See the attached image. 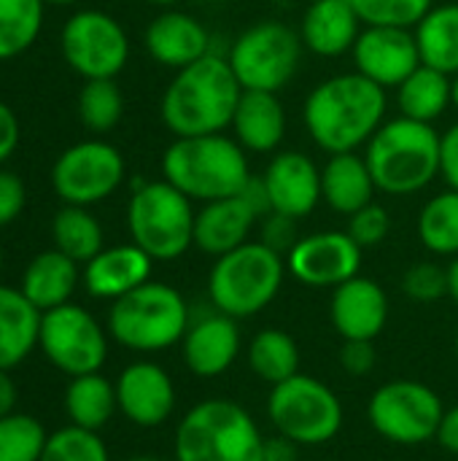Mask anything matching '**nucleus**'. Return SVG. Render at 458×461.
I'll return each instance as SVG.
<instances>
[{"label": "nucleus", "mask_w": 458, "mask_h": 461, "mask_svg": "<svg viewBox=\"0 0 458 461\" xmlns=\"http://www.w3.org/2000/svg\"><path fill=\"white\" fill-rule=\"evenodd\" d=\"M386 89L362 73H340L310 89L302 105L305 130L327 154H348L370 143L386 122Z\"/></svg>", "instance_id": "nucleus-1"}, {"label": "nucleus", "mask_w": 458, "mask_h": 461, "mask_svg": "<svg viewBox=\"0 0 458 461\" xmlns=\"http://www.w3.org/2000/svg\"><path fill=\"white\" fill-rule=\"evenodd\" d=\"M76 105H78L81 124L89 132H94V135L111 132L121 122V116H124V95H121L116 78L84 81Z\"/></svg>", "instance_id": "nucleus-36"}, {"label": "nucleus", "mask_w": 458, "mask_h": 461, "mask_svg": "<svg viewBox=\"0 0 458 461\" xmlns=\"http://www.w3.org/2000/svg\"><path fill=\"white\" fill-rule=\"evenodd\" d=\"M265 443L243 405L213 397L197 402L178 421L173 461H265Z\"/></svg>", "instance_id": "nucleus-5"}, {"label": "nucleus", "mask_w": 458, "mask_h": 461, "mask_svg": "<svg viewBox=\"0 0 458 461\" xmlns=\"http://www.w3.org/2000/svg\"><path fill=\"white\" fill-rule=\"evenodd\" d=\"M194 203L173 184L138 181L127 205V230L154 262H173L194 246Z\"/></svg>", "instance_id": "nucleus-8"}, {"label": "nucleus", "mask_w": 458, "mask_h": 461, "mask_svg": "<svg viewBox=\"0 0 458 461\" xmlns=\"http://www.w3.org/2000/svg\"><path fill=\"white\" fill-rule=\"evenodd\" d=\"M375 192L378 186L364 157H359L356 151L329 154V159L321 167V200L335 213H356L359 208L373 203Z\"/></svg>", "instance_id": "nucleus-26"}, {"label": "nucleus", "mask_w": 458, "mask_h": 461, "mask_svg": "<svg viewBox=\"0 0 458 461\" xmlns=\"http://www.w3.org/2000/svg\"><path fill=\"white\" fill-rule=\"evenodd\" d=\"M154 259L135 243L103 249L81 270L84 289L97 300H119L140 284L151 281Z\"/></svg>", "instance_id": "nucleus-22"}, {"label": "nucleus", "mask_w": 458, "mask_h": 461, "mask_svg": "<svg viewBox=\"0 0 458 461\" xmlns=\"http://www.w3.org/2000/svg\"><path fill=\"white\" fill-rule=\"evenodd\" d=\"M283 276L286 257L267 249L262 240H248L216 257L208 273V303L238 321L251 319L278 297Z\"/></svg>", "instance_id": "nucleus-7"}, {"label": "nucleus", "mask_w": 458, "mask_h": 461, "mask_svg": "<svg viewBox=\"0 0 458 461\" xmlns=\"http://www.w3.org/2000/svg\"><path fill=\"white\" fill-rule=\"evenodd\" d=\"M418 238L437 257H458V192L445 189L427 200L418 213Z\"/></svg>", "instance_id": "nucleus-34"}, {"label": "nucleus", "mask_w": 458, "mask_h": 461, "mask_svg": "<svg viewBox=\"0 0 458 461\" xmlns=\"http://www.w3.org/2000/svg\"><path fill=\"white\" fill-rule=\"evenodd\" d=\"M265 461H297V443L286 438H273L265 443Z\"/></svg>", "instance_id": "nucleus-48"}, {"label": "nucleus", "mask_w": 458, "mask_h": 461, "mask_svg": "<svg viewBox=\"0 0 458 461\" xmlns=\"http://www.w3.org/2000/svg\"><path fill=\"white\" fill-rule=\"evenodd\" d=\"M400 116L416 122H437L448 105H454V76L435 70L429 65H418L400 86H397Z\"/></svg>", "instance_id": "nucleus-29"}, {"label": "nucleus", "mask_w": 458, "mask_h": 461, "mask_svg": "<svg viewBox=\"0 0 458 461\" xmlns=\"http://www.w3.org/2000/svg\"><path fill=\"white\" fill-rule=\"evenodd\" d=\"M40 311L22 294L0 284V370L19 367L38 346Z\"/></svg>", "instance_id": "nucleus-28"}, {"label": "nucleus", "mask_w": 458, "mask_h": 461, "mask_svg": "<svg viewBox=\"0 0 458 461\" xmlns=\"http://www.w3.org/2000/svg\"><path fill=\"white\" fill-rule=\"evenodd\" d=\"M454 105L458 108V73L454 76Z\"/></svg>", "instance_id": "nucleus-53"}, {"label": "nucleus", "mask_w": 458, "mask_h": 461, "mask_svg": "<svg viewBox=\"0 0 458 461\" xmlns=\"http://www.w3.org/2000/svg\"><path fill=\"white\" fill-rule=\"evenodd\" d=\"M162 176L192 203H213L240 194L251 167L246 149L235 138L216 132L175 138L162 154Z\"/></svg>", "instance_id": "nucleus-4"}, {"label": "nucleus", "mask_w": 458, "mask_h": 461, "mask_svg": "<svg viewBox=\"0 0 458 461\" xmlns=\"http://www.w3.org/2000/svg\"><path fill=\"white\" fill-rule=\"evenodd\" d=\"M364 159L381 192L397 197L416 194L440 176L443 135L427 122L397 116L383 122L370 138Z\"/></svg>", "instance_id": "nucleus-3"}, {"label": "nucleus", "mask_w": 458, "mask_h": 461, "mask_svg": "<svg viewBox=\"0 0 458 461\" xmlns=\"http://www.w3.org/2000/svg\"><path fill=\"white\" fill-rule=\"evenodd\" d=\"M448 297L458 305V257L448 265Z\"/></svg>", "instance_id": "nucleus-50"}, {"label": "nucleus", "mask_w": 458, "mask_h": 461, "mask_svg": "<svg viewBox=\"0 0 458 461\" xmlns=\"http://www.w3.org/2000/svg\"><path fill=\"white\" fill-rule=\"evenodd\" d=\"M43 0H0V62L24 54L43 30Z\"/></svg>", "instance_id": "nucleus-35"}, {"label": "nucleus", "mask_w": 458, "mask_h": 461, "mask_svg": "<svg viewBox=\"0 0 458 461\" xmlns=\"http://www.w3.org/2000/svg\"><path fill=\"white\" fill-rule=\"evenodd\" d=\"M184 365L197 378H219L240 357V327L238 319L216 311L213 305L192 316L189 330L181 340Z\"/></svg>", "instance_id": "nucleus-18"}, {"label": "nucleus", "mask_w": 458, "mask_h": 461, "mask_svg": "<svg viewBox=\"0 0 458 461\" xmlns=\"http://www.w3.org/2000/svg\"><path fill=\"white\" fill-rule=\"evenodd\" d=\"M302 38L294 27L265 19L246 27L229 46V65L243 89L256 92H281L300 68Z\"/></svg>", "instance_id": "nucleus-9"}, {"label": "nucleus", "mask_w": 458, "mask_h": 461, "mask_svg": "<svg viewBox=\"0 0 458 461\" xmlns=\"http://www.w3.org/2000/svg\"><path fill=\"white\" fill-rule=\"evenodd\" d=\"M359 14L351 0H313L300 22V38L319 57H340L359 38Z\"/></svg>", "instance_id": "nucleus-24"}, {"label": "nucleus", "mask_w": 458, "mask_h": 461, "mask_svg": "<svg viewBox=\"0 0 458 461\" xmlns=\"http://www.w3.org/2000/svg\"><path fill=\"white\" fill-rule=\"evenodd\" d=\"M267 416L275 432L297 446L329 443L343 427V405L337 394L305 373L273 386Z\"/></svg>", "instance_id": "nucleus-10"}, {"label": "nucleus", "mask_w": 458, "mask_h": 461, "mask_svg": "<svg viewBox=\"0 0 458 461\" xmlns=\"http://www.w3.org/2000/svg\"><path fill=\"white\" fill-rule=\"evenodd\" d=\"M286 111L278 92L243 89L232 116V138L254 154H270L283 143Z\"/></svg>", "instance_id": "nucleus-25"}, {"label": "nucleus", "mask_w": 458, "mask_h": 461, "mask_svg": "<svg viewBox=\"0 0 458 461\" xmlns=\"http://www.w3.org/2000/svg\"><path fill=\"white\" fill-rule=\"evenodd\" d=\"M421 65L443 70L448 76L458 73V3L435 5L413 30Z\"/></svg>", "instance_id": "nucleus-31"}, {"label": "nucleus", "mask_w": 458, "mask_h": 461, "mask_svg": "<svg viewBox=\"0 0 458 461\" xmlns=\"http://www.w3.org/2000/svg\"><path fill=\"white\" fill-rule=\"evenodd\" d=\"M38 348L49 365L70 378L100 373L108 357V332L86 308L65 303L40 313Z\"/></svg>", "instance_id": "nucleus-12"}, {"label": "nucleus", "mask_w": 458, "mask_h": 461, "mask_svg": "<svg viewBox=\"0 0 458 461\" xmlns=\"http://www.w3.org/2000/svg\"><path fill=\"white\" fill-rule=\"evenodd\" d=\"M189 321V303L175 286L146 281L111 303L108 335L130 351L154 354L181 343Z\"/></svg>", "instance_id": "nucleus-6"}, {"label": "nucleus", "mask_w": 458, "mask_h": 461, "mask_svg": "<svg viewBox=\"0 0 458 461\" xmlns=\"http://www.w3.org/2000/svg\"><path fill=\"white\" fill-rule=\"evenodd\" d=\"M259 219V211L243 194L202 203L194 219V246L208 257H224L248 243Z\"/></svg>", "instance_id": "nucleus-21"}, {"label": "nucleus", "mask_w": 458, "mask_h": 461, "mask_svg": "<svg viewBox=\"0 0 458 461\" xmlns=\"http://www.w3.org/2000/svg\"><path fill=\"white\" fill-rule=\"evenodd\" d=\"M46 5H73V3H78V0H43Z\"/></svg>", "instance_id": "nucleus-52"}, {"label": "nucleus", "mask_w": 458, "mask_h": 461, "mask_svg": "<svg viewBox=\"0 0 458 461\" xmlns=\"http://www.w3.org/2000/svg\"><path fill=\"white\" fill-rule=\"evenodd\" d=\"M337 362L348 375H356V378L373 373L375 370V346H373V340H343Z\"/></svg>", "instance_id": "nucleus-44"}, {"label": "nucleus", "mask_w": 458, "mask_h": 461, "mask_svg": "<svg viewBox=\"0 0 458 461\" xmlns=\"http://www.w3.org/2000/svg\"><path fill=\"white\" fill-rule=\"evenodd\" d=\"M440 394L421 381H389L375 389L367 405L373 429L397 446H421L437 438L443 421Z\"/></svg>", "instance_id": "nucleus-11"}, {"label": "nucleus", "mask_w": 458, "mask_h": 461, "mask_svg": "<svg viewBox=\"0 0 458 461\" xmlns=\"http://www.w3.org/2000/svg\"><path fill=\"white\" fill-rule=\"evenodd\" d=\"M243 86L221 54H205L197 62L175 70L167 84L159 113L175 138L216 135L232 127Z\"/></svg>", "instance_id": "nucleus-2"}, {"label": "nucleus", "mask_w": 458, "mask_h": 461, "mask_svg": "<svg viewBox=\"0 0 458 461\" xmlns=\"http://www.w3.org/2000/svg\"><path fill=\"white\" fill-rule=\"evenodd\" d=\"M402 292L416 303H435L448 297V267L418 262L402 276Z\"/></svg>", "instance_id": "nucleus-40"}, {"label": "nucleus", "mask_w": 458, "mask_h": 461, "mask_svg": "<svg viewBox=\"0 0 458 461\" xmlns=\"http://www.w3.org/2000/svg\"><path fill=\"white\" fill-rule=\"evenodd\" d=\"M0 270H3V249H0Z\"/></svg>", "instance_id": "nucleus-55"}, {"label": "nucleus", "mask_w": 458, "mask_h": 461, "mask_svg": "<svg viewBox=\"0 0 458 461\" xmlns=\"http://www.w3.org/2000/svg\"><path fill=\"white\" fill-rule=\"evenodd\" d=\"M51 238H54V249L78 265H86L105 249L103 227L84 205H62L54 213Z\"/></svg>", "instance_id": "nucleus-32"}, {"label": "nucleus", "mask_w": 458, "mask_h": 461, "mask_svg": "<svg viewBox=\"0 0 458 461\" xmlns=\"http://www.w3.org/2000/svg\"><path fill=\"white\" fill-rule=\"evenodd\" d=\"M440 448H445L448 454H456L458 456V405L443 413V421H440V429H437V438Z\"/></svg>", "instance_id": "nucleus-47"}, {"label": "nucleus", "mask_w": 458, "mask_h": 461, "mask_svg": "<svg viewBox=\"0 0 458 461\" xmlns=\"http://www.w3.org/2000/svg\"><path fill=\"white\" fill-rule=\"evenodd\" d=\"M127 461H165V459H157V456H132V459Z\"/></svg>", "instance_id": "nucleus-54"}, {"label": "nucleus", "mask_w": 458, "mask_h": 461, "mask_svg": "<svg viewBox=\"0 0 458 461\" xmlns=\"http://www.w3.org/2000/svg\"><path fill=\"white\" fill-rule=\"evenodd\" d=\"M359 243L340 230L313 232L297 240L286 254V270L305 286L313 289H337L340 284L359 276L362 267Z\"/></svg>", "instance_id": "nucleus-15"}, {"label": "nucleus", "mask_w": 458, "mask_h": 461, "mask_svg": "<svg viewBox=\"0 0 458 461\" xmlns=\"http://www.w3.org/2000/svg\"><path fill=\"white\" fill-rule=\"evenodd\" d=\"M46 429L27 413H8L0 419V461H40L46 448Z\"/></svg>", "instance_id": "nucleus-37"}, {"label": "nucleus", "mask_w": 458, "mask_h": 461, "mask_svg": "<svg viewBox=\"0 0 458 461\" xmlns=\"http://www.w3.org/2000/svg\"><path fill=\"white\" fill-rule=\"evenodd\" d=\"M440 176L448 181L451 189L458 192V122L443 132V167Z\"/></svg>", "instance_id": "nucleus-46"}, {"label": "nucleus", "mask_w": 458, "mask_h": 461, "mask_svg": "<svg viewBox=\"0 0 458 461\" xmlns=\"http://www.w3.org/2000/svg\"><path fill=\"white\" fill-rule=\"evenodd\" d=\"M116 402L130 424L154 429L175 411V384L162 365L132 362L116 378Z\"/></svg>", "instance_id": "nucleus-17"}, {"label": "nucleus", "mask_w": 458, "mask_h": 461, "mask_svg": "<svg viewBox=\"0 0 458 461\" xmlns=\"http://www.w3.org/2000/svg\"><path fill=\"white\" fill-rule=\"evenodd\" d=\"M151 5H162V8H170V5H175V3H181V0H148Z\"/></svg>", "instance_id": "nucleus-51"}, {"label": "nucleus", "mask_w": 458, "mask_h": 461, "mask_svg": "<svg viewBox=\"0 0 458 461\" xmlns=\"http://www.w3.org/2000/svg\"><path fill=\"white\" fill-rule=\"evenodd\" d=\"M40 461H111V454L97 432L70 424L49 435Z\"/></svg>", "instance_id": "nucleus-39"}, {"label": "nucleus", "mask_w": 458, "mask_h": 461, "mask_svg": "<svg viewBox=\"0 0 458 461\" xmlns=\"http://www.w3.org/2000/svg\"><path fill=\"white\" fill-rule=\"evenodd\" d=\"M8 373L11 370H0V419L13 413L16 408V384Z\"/></svg>", "instance_id": "nucleus-49"}, {"label": "nucleus", "mask_w": 458, "mask_h": 461, "mask_svg": "<svg viewBox=\"0 0 458 461\" xmlns=\"http://www.w3.org/2000/svg\"><path fill=\"white\" fill-rule=\"evenodd\" d=\"M391 230V216L383 205H378L375 200L364 208H359L356 213L348 216V235L359 243V249H373L378 243L386 240Z\"/></svg>", "instance_id": "nucleus-41"}, {"label": "nucleus", "mask_w": 458, "mask_h": 461, "mask_svg": "<svg viewBox=\"0 0 458 461\" xmlns=\"http://www.w3.org/2000/svg\"><path fill=\"white\" fill-rule=\"evenodd\" d=\"M297 221L300 219H292V216H283V213H267L265 219H262V243L267 246V249H273V251H278L281 257H286L294 246H297V240H300V235H297Z\"/></svg>", "instance_id": "nucleus-42"}, {"label": "nucleus", "mask_w": 458, "mask_h": 461, "mask_svg": "<svg viewBox=\"0 0 458 461\" xmlns=\"http://www.w3.org/2000/svg\"><path fill=\"white\" fill-rule=\"evenodd\" d=\"M270 213L305 219L321 203V167L302 151H278L262 173Z\"/></svg>", "instance_id": "nucleus-19"}, {"label": "nucleus", "mask_w": 458, "mask_h": 461, "mask_svg": "<svg viewBox=\"0 0 458 461\" xmlns=\"http://www.w3.org/2000/svg\"><path fill=\"white\" fill-rule=\"evenodd\" d=\"M456 359H458V335H456Z\"/></svg>", "instance_id": "nucleus-56"}, {"label": "nucleus", "mask_w": 458, "mask_h": 461, "mask_svg": "<svg viewBox=\"0 0 458 461\" xmlns=\"http://www.w3.org/2000/svg\"><path fill=\"white\" fill-rule=\"evenodd\" d=\"M119 411L116 402V384H111L100 373H86L70 378L65 389V413L73 427L100 432L113 413Z\"/></svg>", "instance_id": "nucleus-30"}, {"label": "nucleus", "mask_w": 458, "mask_h": 461, "mask_svg": "<svg viewBox=\"0 0 458 461\" xmlns=\"http://www.w3.org/2000/svg\"><path fill=\"white\" fill-rule=\"evenodd\" d=\"M248 367L259 381L278 386L300 373V346L283 330H262L248 343Z\"/></svg>", "instance_id": "nucleus-33"}, {"label": "nucleus", "mask_w": 458, "mask_h": 461, "mask_svg": "<svg viewBox=\"0 0 458 461\" xmlns=\"http://www.w3.org/2000/svg\"><path fill=\"white\" fill-rule=\"evenodd\" d=\"M143 43L151 59L173 70H181L197 62L200 57L211 54V35L202 27V22L175 8L162 11L159 16L151 19V24L146 27Z\"/></svg>", "instance_id": "nucleus-23"}, {"label": "nucleus", "mask_w": 458, "mask_h": 461, "mask_svg": "<svg viewBox=\"0 0 458 461\" xmlns=\"http://www.w3.org/2000/svg\"><path fill=\"white\" fill-rule=\"evenodd\" d=\"M351 54H354L356 73L375 81L383 89L389 86L397 89L421 65L416 35L413 30H402V27L362 30Z\"/></svg>", "instance_id": "nucleus-16"}, {"label": "nucleus", "mask_w": 458, "mask_h": 461, "mask_svg": "<svg viewBox=\"0 0 458 461\" xmlns=\"http://www.w3.org/2000/svg\"><path fill=\"white\" fill-rule=\"evenodd\" d=\"M127 165L121 151L100 138L67 146L54 167L51 186L65 205H94L108 200L124 181Z\"/></svg>", "instance_id": "nucleus-14"}, {"label": "nucleus", "mask_w": 458, "mask_h": 461, "mask_svg": "<svg viewBox=\"0 0 458 461\" xmlns=\"http://www.w3.org/2000/svg\"><path fill=\"white\" fill-rule=\"evenodd\" d=\"M24 203H27L24 181L16 173L0 167V227L16 221L24 211Z\"/></svg>", "instance_id": "nucleus-43"}, {"label": "nucleus", "mask_w": 458, "mask_h": 461, "mask_svg": "<svg viewBox=\"0 0 458 461\" xmlns=\"http://www.w3.org/2000/svg\"><path fill=\"white\" fill-rule=\"evenodd\" d=\"M59 46L70 70L84 81L116 78L130 59V38L121 22L97 8L73 14L62 27Z\"/></svg>", "instance_id": "nucleus-13"}, {"label": "nucleus", "mask_w": 458, "mask_h": 461, "mask_svg": "<svg viewBox=\"0 0 458 461\" xmlns=\"http://www.w3.org/2000/svg\"><path fill=\"white\" fill-rule=\"evenodd\" d=\"M351 3L367 27H402V30H416V24L435 8V0H351Z\"/></svg>", "instance_id": "nucleus-38"}, {"label": "nucleus", "mask_w": 458, "mask_h": 461, "mask_svg": "<svg viewBox=\"0 0 458 461\" xmlns=\"http://www.w3.org/2000/svg\"><path fill=\"white\" fill-rule=\"evenodd\" d=\"M19 138H22V130H19V119L13 108L0 100V165L13 157Z\"/></svg>", "instance_id": "nucleus-45"}, {"label": "nucleus", "mask_w": 458, "mask_h": 461, "mask_svg": "<svg viewBox=\"0 0 458 461\" xmlns=\"http://www.w3.org/2000/svg\"><path fill=\"white\" fill-rule=\"evenodd\" d=\"M205 3H211V0H205Z\"/></svg>", "instance_id": "nucleus-57"}, {"label": "nucleus", "mask_w": 458, "mask_h": 461, "mask_svg": "<svg viewBox=\"0 0 458 461\" xmlns=\"http://www.w3.org/2000/svg\"><path fill=\"white\" fill-rule=\"evenodd\" d=\"M329 316L343 340H375L389 321V297L378 281L354 276L332 292Z\"/></svg>", "instance_id": "nucleus-20"}, {"label": "nucleus", "mask_w": 458, "mask_h": 461, "mask_svg": "<svg viewBox=\"0 0 458 461\" xmlns=\"http://www.w3.org/2000/svg\"><path fill=\"white\" fill-rule=\"evenodd\" d=\"M78 281H81L78 262H73L57 249H49L30 259V265L22 273L19 289L40 313H46L51 308L70 303Z\"/></svg>", "instance_id": "nucleus-27"}]
</instances>
